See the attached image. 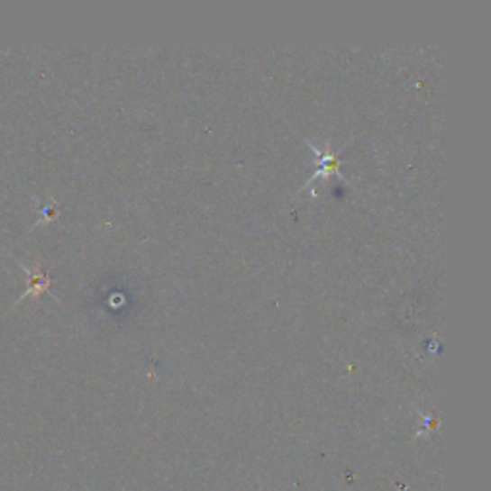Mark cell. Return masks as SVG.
Instances as JSON below:
<instances>
[{
	"label": "cell",
	"instance_id": "6da1fadb",
	"mask_svg": "<svg viewBox=\"0 0 491 491\" xmlns=\"http://www.w3.org/2000/svg\"><path fill=\"white\" fill-rule=\"evenodd\" d=\"M302 141L311 148V150L315 152V166H317V171L307 178L305 185L302 186V190H307V188H309L311 185H314L315 181H319V178L338 177V178H341V181H344V183H348V181H346V177L341 175V171H340V166H341V159H340V156H338L340 152L334 150L331 141H326V144H324L323 148L315 146L314 142H309L307 139H302Z\"/></svg>",
	"mask_w": 491,
	"mask_h": 491
}]
</instances>
